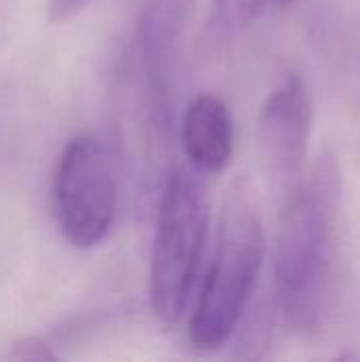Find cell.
Returning <instances> with one entry per match:
<instances>
[{
	"mask_svg": "<svg viewBox=\"0 0 360 362\" xmlns=\"http://www.w3.org/2000/svg\"><path fill=\"white\" fill-rule=\"evenodd\" d=\"M91 0H49L47 2V15L51 23H66L79 17Z\"/></svg>",
	"mask_w": 360,
	"mask_h": 362,
	"instance_id": "obj_10",
	"label": "cell"
},
{
	"mask_svg": "<svg viewBox=\"0 0 360 362\" xmlns=\"http://www.w3.org/2000/svg\"><path fill=\"white\" fill-rule=\"evenodd\" d=\"M342 252V170L331 151L318 155L299 185L280 197L274 282L286 322L314 333L329 316Z\"/></svg>",
	"mask_w": 360,
	"mask_h": 362,
	"instance_id": "obj_1",
	"label": "cell"
},
{
	"mask_svg": "<svg viewBox=\"0 0 360 362\" xmlns=\"http://www.w3.org/2000/svg\"><path fill=\"white\" fill-rule=\"evenodd\" d=\"M265 259V227L252 180H231L219 218L214 252L189 320V341L216 352L236 335Z\"/></svg>",
	"mask_w": 360,
	"mask_h": 362,
	"instance_id": "obj_2",
	"label": "cell"
},
{
	"mask_svg": "<svg viewBox=\"0 0 360 362\" xmlns=\"http://www.w3.org/2000/svg\"><path fill=\"white\" fill-rule=\"evenodd\" d=\"M189 19V0H151L142 13L138 40L153 119L168 127L174 55Z\"/></svg>",
	"mask_w": 360,
	"mask_h": 362,
	"instance_id": "obj_6",
	"label": "cell"
},
{
	"mask_svg": "<svg viewBox=\"0 0 360 362\" xmlns=\"http://www.w3.org/2000/svg\"><path fill=\"white\" fill-rule=\"evenodd\" d=\"M8 361H25V362H49L55 361L53 348L40 339V337H21L15 341L8 350Z\"/></svg>",
	"mask_w": 360,
	"mask_h": 362,
	"instance_id": "obj_9",
	"label": "cell"
},
{
	"mask_svg": "<svg viewBox=\"0 0 360 362\" xmlns=\"http://www.w3.org/2000/svg\"><path fill=\"white\" fill-rule=\"evenodd\" d=\"M278 4H282V6H289V4H295L297 0H276Z\"/></svg>",
	"mask_w": 360,
	"mask_h": 362,
	"instance_id": "obj_11",
	"label": "cell"
},
{
	"mask_svg": "<svg viewBox=\"0 0 360 362\" xmlns=\"http://www.w3.org/2000/svg\"><path fill=\"white\" fill-rule=\"evenodd\" d=\"M208 210L204 176L176 168L159 197L149 272L151 308L163 327H178L189 310L206 250Z\"/></svg>",
	"mask_w": 360,
	"mask_h": 362,
	"instance_id": "obj_3",
	"label": "cell"
},
{
	"mask_svg": "<svg viewBox=\"0 0 360 362\" xmlns=\"http://www.w3.org/2000/svg\"><path fill=\"white\" fill-rule=\"evenodd\" d=\"M180 140L189 165L202 176L221 174L233 157V119L227 104L214 93H199L187 106Z\"/></svg>",
	"mask_w": 360,
	"mask_h": 362,
	"instance_id": "obj_7",
	"label": "cell"
},
{
	"mask_svg": "<svg viewBox=\"0 0 360 362\" xmlns=\"http://www.w3.org/2000/svg\"><path fill=\"white\" fill-rule=\"evenodd\" d=\"M265 0H212L216 23L227 32H238L255 21Z\"/></svg>",
	"mask_w": 360,
	"mask_h": 362,
	"instance_id": "obj_8",
	"label": "cell"
},
{
	"mask_svg": "<svg viewBox=\"0 0 360 362\" xmlns=\"http://www.w3.org/2000/svg\"><path fill=\"white\" fill-rule=\"evenodd\" d=\"M53 208L62 235L74 248H95L112 231L119 212L117 170L98 136H74L62 151L53 178Z\"/></svg>",
	"mask_w": 360,
	"mask_h": 362,
	"instance_id": "obj_4",
	"label": "cell"
},
{
	"mask_svg": "<svg viewBox=\"0 0 360 362\" xmlns=\"http://www.w3.org/2000/svg\"><path fill=\"white\" fill-rule=\"evenodd\" d=\"M312 98L303 78L289 72L267 95L257 123L263 168L282 197L308 172Z\"/></svg>",
	"mask_w": 360,
	"mask_h": 362,
	"instance_id": "obj_5",
	"label": "cell"
}]
</instances>
